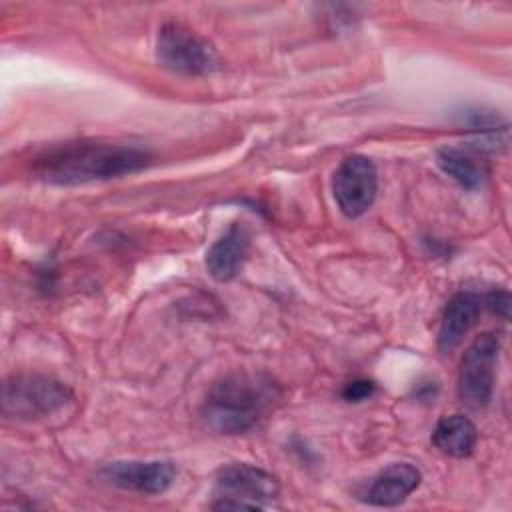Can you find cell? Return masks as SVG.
Masks as SVG:
<instances>
[{"label":"cell","instance_id":"1","mask_svg":"<svg viewBox=\"0 0 512 512\" xmlns=\"http://www.w3.org/2000/svg\"><path fill=\"white\" fill-rule=\"evenodd\" d=\"M150 160L152 154L138 146L82 140L46 150L34 160L32 172L46 184L78 186L134 174Z\"/></svg>","mask_w":512,"mask_h":512},{"label":"cell","instance_id":"2","mask_svg":"<svg viewBox=\"0 0 512 512\" xmlns=\"http://www.w3.org/2000/svg\"><path fill=\"white\" fill-rule=\"evenodd\" d=\"M282 398L280 386L264 372H230L206 394L202 418L218 434H242L254 428Z\"/></svg>","mask_w":512,"mask_h":512},{"label":"cell","instance_id":"3","mask_svg":"<svg viewBox=\"0 0 512 512\" xmlns=\"http://www.w3.org/2000/svg\"><path fill=\"white\" fill-rule=\"evenodd\" d=\"M72 390L46 374H14L2 386V412L18 420L52 416L72 402Z\"/></svg>","mask_w":512,"mask_h":512},{"label":"cell","instance_id":"4","mask_svg":"<svg viewBox=\"0 0 512 512\" xmlns=\"http://www.w3.org/2000/svg\"><path fill=\"white\" fill-rule=\"evenodd\" d=\"M158 62L180 76H204L220 66L216 48L192 28L166 22L156 36Z\"/></svg>","mask_w":512,"mask_h":512},{"label":"cell","instance_id":"5","mask_svg":"<svg viewBox=\"0 0 512 512\" xmlns=\"http://www.w3.org/2000/svg\"><path fill=\"white\" fill-rule=\"evenodd\" d=\"M276 476L252 464H228L216 474L214 510H262L278 498Z\"/></svg>","mask_w":512,"mask_h":512},{"label":"cell","instance_id":"6","mask_svg":"<svg viewBox=\"0 0 512 512\" xmlns=\"http://www.w3.org/2000/svg\"><path fill=\"white\" fill-rule=\"evenodd\" d=\"M500 354V340L496 334H480L464 352L456 392L464 406L472 410L484 408L494 392L496 362Z\"/></svg>","mask_w":512,"mask_h":512},{"label":"cell","instance_id":"7","mask_svg":"<svg viewBox=\"0 0 512 512\" xmlns=\"http://www.w3.org/2000/svg\"><path fill=\"white\" fill-rule=\"evenodd\" d=\"M378 172L368 156L352 154L340 162L332 178V192L338 208L348 218L362 216L374 202Z\"/></svg>","mask_w":512,"mask_h":512},{"label":"cell","instance_id":"8","mask_svg":"<svg viewBox=\"0 0 512 512\" xmlns=\"http://www.w3.org/2000/svg\"><path fill=\"white\" fill-rule=\"evenodd\" d=\"M98 476L116 488L138 494H162L176 480V466L168 460H116L100 468Z\"/></svg>","mask_w":512,"mask_h":512},{"label":"cell","instance_id":"9","mask_svg":"<svg viewBox=\"0 0 512 512\" xmlns=\"http://www.w3.org/2000/svg\"><path fill=\"white\" fill-rule=\"evenodd\" d=\"M250 250V232L244 224L232 222L206 252V268L218 282H228L244 266Z\"/></svg>","mask_w":512,"mask_h":512},{"label":"cell","instance_id":"10","mask_svg":"<svg viewBox=\"0 0 512 512\" xmlns=\"http://www.w3.org/2000/svg\"><path fill=\"white\" fill-rule=\"evenodd\" d=\"M482 306V298L470 290H462L450 298L444 308L436 338L442 352H452L464 340V336L476 324Z\"/></svg>","mask_w":512,"mask_h":512},{"label":"cell","instance_id":"11","mask_svg":"<svg viewBox=\"0 0 512 512\" xmlns=\"http://www.w3.org/2000/svg\"><path fill=\"white\" fill-rule=\"evenodd\" d=\"M420 480V470L410 462L390 464L372 480L366 500L372 506H398L420 486Z\"/></svg>","mask_w":512,"mask_h":512},{"label":"cell","instance_id":"12","mask_svg":"<svg viewBox=\"0 0 512 512\" xmlns=\"http://www.w3.org/2000/svg\"><path fill=\"white\" fill-rule=\"evenodd\" d=\"M478 430L464 414H450L438 420L432 432V444L446 456L466 458L474 452Z\"/></svg>","mask_w":512,"mask_h":512},{"label":"cell","instance_id":"13","mask_svg":"<svg viewBox=\"0 0 512 512\" xmlns=\"http://www.w3.org/2000/svg\"><path fill=\"white\" fill-rule=\"evenodd\" d=\"M436 162L446 176L466 190H478L488 178V166L474 154V150L444 146L436 152Z\"/></svg>","mask_w":512,"mask_h":512},{"label":"cell","instance_id":"14","mask_svg":"<svg viewBox=\"0 0 512 512\" xmlns=\"http://www.w3.org/2000/svg\"><path fill=\"white\" fill-rule=\"evenodd\" d=\"M462 126L472 134L470 150L474 152H498L508 146V122L496 112L468 110Z\"/></svg>","mask_w":512,"mask_h":512},{"label":"cell","instance_id":"15","mask_svg":"<svg viewBox=\"0 0 512 512\" xmlns=\"http://www.w3.org/2000/svg\"><path fill=\"white\" fill-rule=\"evenodd\" d=\"M376 392V384L370 380H352L344 386L342 398L348 402H362L368 400Z\"/></svg>","mask_w":512,"mask_h":512},{"label":"cell","instance_id":"16","mask_svg":"<svg viewBox=\"0 0 512 512\" xmlns=\"http://www.w3.org/2000/svg\"><path fill=\"white\" fill-rule=\"evenodd\" d=\"M484 306L494 312L496 316L508 318V310H510V296L506 290H492L486 298H484Z\"/></svg>","mask_w":512,"mask_h":512}]
</instances>
